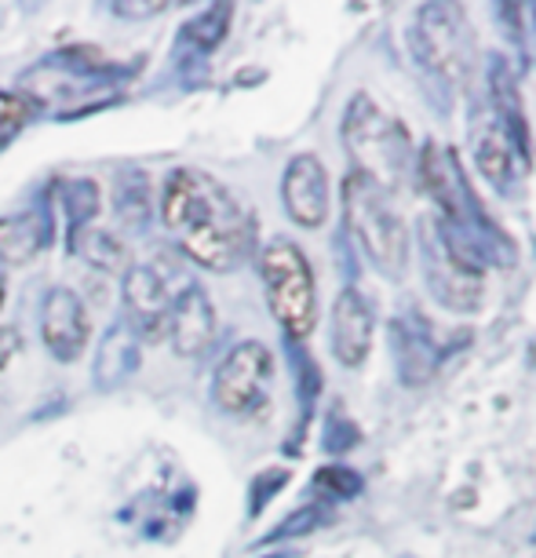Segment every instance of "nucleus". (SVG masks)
<instances>
[{
	"mask_svg": "<svg viewBox=\"0 0 536 558\" xmlns=\"http://www.w3.org/2000/svg\"><path fill=\"white\" fill-rule=\"evenodd\" d=\"M161 219L186 259L212 274H230L256 248V219L216 175L172 168L161 191Z\"/></svg>",
	"mask_w": 536,
	"mask_h": 558,
	"instance_id": "nucleus-1",
	"label": "nucleus"
},
{
	"mask_svg": "<svg viewBox=\"0 0 536 558\" xmlns=\"http://www.w3.org/2000/svg\"><path fill=\"white\" fill-rule=\"evenodd\" d=\"M343 146L354 161V172L373 179L376 186H383L394 197V191H402L405 179L416 168V150L409 140V129L394 113H387L369 92H354L351 102L343 110L340 124Z\"/></svg>",
	"mask_w": 536,
	"mask_h": 558,
	"instance_id": "nucleus-2",
	"label": "nucleus"
},
{
	"mask_svg": "<svg viewBox=\"0 0 536 558\" xmlns=\"http://www.w3.org/2000/svg\"><path fill=\"white\" fill-rule=\"evenodd\" d=\"M343 219L373 267L383 278L402 281L409 267V230L398 216L391 194L376 186L373 179L351 172L343 179Z\"/></svg>",
	"mask_w": 536,
	"mask_h": 558,
	"instance_id": "nucleus-3",
	"label": "nucleus"
},
{
	"mask_svg": "<svg viewBox=\"0 0 536 558\" xmlns=\"http://www.w3.org/2000/svg\"><path fill=\"white\" fill-rule=\"evenodd\" d=\"M419 267L424 286L449 314H475L486 303V267L449 234L438 216L419 219Z\"/></svg>",
	"mask_w": 536,
	"mask_h": 558,
	"instance_id": "nucleus-4",
	"label": "nucleus"
},
{
	"mask_svg": "<svg viewBox=\"0 0 536 558\" xmlns=\"http://www.w3.org/2000/svg\"><path fill=\"white\" fill-rule=\"evenodd\" d=\"M259 274L267 307L285 332V340L303 343L318 325V281H314L307 252L296 241L275 238L259 256Z\"/></svg>",
	"mask_w": 536,
	"mask_h": 558,
	"instance_id": "nucleus-5",
	"label": "nucleus"
},
{
	"mask_svg": "<svg viewBox=\"0 0 536 558\" xmlns=\"http://www.w3.org/2000/svg\"><path fill=\"white\" fill-rule=\"evenodd\" d=\"M413 48L419 66L446 84H467L475 62V37H471L467 12L456 4H419L413 26Z\"/></svg>",
	"mask_w": 536,
	"mask_h": 558,
	"instance_id": "nucleus-6",
	"label": "nucleus"
},
{
	"mask_svg": "<svg viewBox=\"0 0 536 558\" xmlns=\"http://www.w3.org/2000/svg\"><path fill=\"white\" fill-rule=\"evenodd\" d=\"M275 380V354L259 340H241L230 347L212 373V402L227 416H252L267 405Z\"/></svg>",
	"mask_w": 536,
	"mask_h": 558,
	"instance_id": "nucleus-7",
	"label": "nucleus"
},
{
	"mask_svg": "<svg viewBox=\"0 0 536 558\" xmlns=\"http://www.w3.org/2000/svg\"><path fill=\"white\" fill-rule=\"evenodd\" d=\"M121 303H124V325L135 340H165L168 332V311H172V289L165 274L150 263H132L121 281Z\"/></svg>",
	"mask_w": 536,
	"mask_h": 558,
	"instance_id": "nucleus-8",
	"label": "nucleus"
},
{
	"mask_svg": "<svg viewBox=\"0 0 536 558\" xmlns=\"http://www.w3.org/2000/svg\"><path fill=\"white\" fill-rule=\"evenodd\" d=\"M281 205L289 219L303 230H321L332 213L329 168L318 154H296L281 175Z\"/></svg>",
	"mask_w": 536,
	"mask_h": 558,
	"instance_id": "nucleus-9",
	"label": "nucleus"
},
{
	"mask_svg": "<svg viewBox=\"0 0 536 558\" xmlns=\"http://www.w3.org/2000/svg\"><path fill=\"white\" fill-rule=\"evenodd\" d=\"M391 343H394V362H398V380L405 387L427 384L438 373V365L446 362L456 347L464 343H438V329L430 325L419 311H405L391 322Z\"/></svg>",
	"mask_w": 536,
	"mask_h": 558,
	"instance_id": "nucleus-10",
	"label": "nucleus"
},
{
	"mask_svg": "<svg viewBox=\"0 0 536 558\" xmlns=\"http://www.w3.org/2000/svg\"><path fill=\"white\" fill-rule=\"evenodd\" d=\"M92 340V314L77 292L56 286L40 300V343L56 362H77Z\"/></svg>",
	"mask_w": 536,
	"mask_h": 558,
	"instance_id": "nucleus-11",
	"label": "nucleus"
},
{
	"mask_svg": "<svg viewBox=\"0 0 536 558\" xmlns=\"http://www.w3.org/2000/svg\"><path fill=\"white\" fill-rule=\"evenodd\" d=\"M168 340L179 357H202L216 340V307L212 296L197 286L186 281L183 289L172 296V311H168Z\"/></svg>",
	"mask_w": 536,
	"mask_h": 558,
	"instance_id": "nucleus-12",
	"label": "nucleus"
},
{
	"mask_svg": "<svg viewBox=\"0 0 536 558\" xmlns=\"http://www.w3.org/2000/svg\"><path fill=\"white\" fill-rule=\"evenodd\" d=\"M486 84H489V102H492V110H497V129L508 135L514 154H519L525 165H533V132H529V118H525L519 70H514L500 51L489 56Z\"/></svg>",
	"mask_w": 536,
	"mask_h": 558,
	"instance_id": "nucleus-13",
	"label": "nucleus"
},
{
	"mask_svg": "<svg viewBox=\"0 0 536 558\" xmlns=\"http://www.w3.org/2000/svg\"><path fill=\"white\" fill-rule=\"evenodd\" d=\"M373 307L354 286H346L332 303V318H329V343L332 357L346 368H357L373 351Z\"/></svg>",
	"mask_w": 536,
	"mask_h": 558,
	"instance_id": "nucleus-14",
	"label": "nucleus"
},
{
	"mask_svg": "<svg viewBox=\"0 0 536 558\" xmlns=\"http://www.w3.org/2000/svg\"><path fill=\"white\" fill-rule=\"evenodd\" d=\"M475 165L482 179L503 197H514L522 191V175L529 172V165L514 154V146L508 143V135L497 129V121L475 132Z\"/></svg>",
	"mask_w": 536,
	"mask_h": 558,
	"instance_id": "nucleus-15",
	"label": "nucleus"
},
{
	"mask_svg": "<svg viewBox=\"0 0 536 558\" xmlns=\"http://www.w3.org/2000/svg\"><path fill=\"white\" fill-rule=\"evenodd\" d=\"M132 373H139V340L132 336V329L124 322L110 325L107 336L96 347V357H92V384L96 391L110 395L118 391L121 384L132 380Z\"/></svg>",
	"mask_w": 536,
	"mask_h": 558,
	"instance_id": "nucleus-16",
	"label": "nucleus"
},
{
	"mask_svg": "<svg viewBox=\"0 0 536 558\" xmlns=\"http://www.w3.org/2000/svg\"><path fill=\"white\" fill-rule=\"evenodd\" d=\"M51 241V219L45 208H23V213L0 216V263L4 267H26Z\"/></svg>",
	"mask_w": 536,
	"mask_h": 558,
	"instance_id": "nucleus-17",
	"label": "nucleus"
},
{
	"mask_svg": "<svg viewBox=\"0 0 536 558\" xmlns=\"http://www.w3.org/2000/svg\"><path fill=\"white\" fill-rule=\"evenodd\" d=\"M66 248L73 252V256H81L88 267L107 270V274H121V270L132 267L124 241L113 234V230H102V227H84V230H77V234H70Z\"/></svg>",
	"mask_w": 536,
	"mask_h": 558,
	"instance_id": "nucleus-18",
	"label": "nucleus"
},
{
	"mask_svg": "<svg viewBox=\"0 0 536 558\" xmlns=\"http://www.w3.org/2000/svg\"><path fill=\"white\" fill-rule=\"evenodd\" d=\"M230 19H234V8L230 4L205 8L202 15H194L191 23H183V29H179V37H175V48L194 51V56H212L230 34Z\"/></svg>",
	"mask_w": 536,
	"mask_h": 558,
	"instance_id": "nucleus-19",
	"label": "nucleus"
},
{
	"mask_svg": "<svg viewBox=\"0 0 536 558\" xmlns=\"http://www.w3.org/2000/svg\"><path fill=\"white\" fill-rule=\"evenodd\" d=\"M113 208H118L121 223L129 230H146L150 223V179L139 168H124L118 175V194H113Z\"/></svg>",
	"mask_w": 536,
	"mask_h": 558,
	"instance_id": "nucleus-20",
	"label": "nucleus"
},
{
	"mask_svg": "<svg viewBox=\"0 0 536 558\" xmlns=\"http://www.w3.org/2000/svg\"><path fill=\"white\" fill-rule=\"evenodd\" d=\"M59 205H62V216H66V238L77 234L84 227H92V219L99 216V183L88 175L62 179Z\"/></svg>",
	"mask_w": 536,
	"mask_h": 558,
	"instance_id": "nucleus-21",
	"label": "nucleus"
},
{
	"mask_svg": "<svg viewBox=\"0 0 536 558\" xmlns=\"http://www.w3.org/2000/svg\"><path fill=\"white\" fill-rule=\"evenodd\" d=\"M332 522V508L329 504H303V508H296L292 514H285L275 530H270L256 547H270V544H285V541H300V536H310L318 533L321 525Z\"/></svg>",
	"mask_w": 536,
	"mask_h": 558,
	"instance_id": "nucleus-22",
	"label": "nucleus"
},
{
	"mask_svg": "<svg viewBox=\"0 0 536 558\" xmlns=\"http://www.w3.org/2000/svg\"><path fill=\"white\" fill-rule=\"evenodd\" d=\"M289 357H292V368H296V395H300V430L307 427V420L314 413V402L321 395V368L314 362V354L303 351V343H292L289 340Z\"/></svg>",
	"mask_w": 536,
	"mask_h": 558,
	"instance_id": "nucleus-23",
	"label": "nucleus"
},
{
	"mask_svg": "<svg viewBox=\"0 0 536 558\" xmlns=\"http://www.w3.org/2000/svg\"><path fill=\"white\" fill-rule=\"evenodd\" d=\"M314 489L329 500H357L365 493V478L362 471H354L351 463H325V468L314 471Z\"/></svg>",
	"mask_w": 536,
	"mask_h": 558,
	"instance_id": "nucleus-24",
	"label": "nucleus"
},
{
	"mask_svg": "<svg viewBox=\"0 0 536 558\" xmlns=\"http://www.w3.org/2000/svg\"><path fill=\"white\" fill-rule=\"evenodd\" d=\"M37 113V102L19 92H0V150L26 129L29 118Z\"/></svg>",
	"mask_w": 536,
	"mask_h": 558,
	"instance_id": "nucleus-25",
	"label": "nucleus"
},
{
	"mask_svg": "<svg viewBox=\"0 0 536 558\" xmlns=\"http://www.w3.org/2000/svg\"><path fill=\"white\" fill-rule=\"evenodd\" d=\"M357 441H362V430L351 416L343 413V409H332L329 420H325V435H321V446L329 457H346Z\"/></svg>",
	"mask_w": 536,
	"mask_h": 558,
	"instance_id": "nucleus-26",
	"label": "nucleus"
},
{
	"mask_svg": "<svg viewBox=\"0 0 536 558\" xmlns=\"http://www.w3.org/2000/svg\"><path fill=\"white\" fill-rule=\"evenodd\" d=\"M289 478H292L289 468H267L252 478V486H248V514L252 519H259V514L267 511V504L289 486Z\"/></svg>",
	"mask_w": 536,
	"mask_h": 558,
	"instance_id": "nucleus-27",
	"label": "nucleus"
},
{
	"mask_svg": "<svg viewBox=\"0 0 536 558\" xmlns=\"http://www.w3.org/2000/svg\"><path fill=\"white\" fill-rule=\"evenodd\" d=\"M497 15L503 19V34H508V40L514 45V51H519V59H522V66H525V26H522V15H525V8L519 4H497Z\"/></svg>",
	"mask_w": 536,
	"mask_h": 558,
	"instance_id": "nucleus-28",
	"label": "nucleus"
},
{
	"mask_svg": "<svg viewBox=\"0 0 536 558\" xmlns=\"http://www.w3.org/2000/svg\"><path fill=\"white\" fill-rule=\"evenodd\" d=\"M110 12L118 15V19H154V15H161L168 12V4H146V0H121V4H110Z\"/></svg>",
	"mask_w": 536,
	"mask_h": 558,
	"instance_id": "nucleus-29",
	"label": "nucleus"
},
{
	"mask_svg": "<svg viewBox=\"0 0 536 558\" xmlns=\"http://www.w3.org/2000/svg\"><path fill=\"white\" fill-rule=\"evenodd\" d=\"M23 351V336H19L15 325H0V373L12 365V357Z\"/></svg>",
	"mask_w": 536,
	"mask_h": 558,
	"instance_id": "nucleus-30",
	"label": "nucleus"
},
{
	"mask_svg": "<svg viewBox=\"0 0 536 558\" xmlns=\"http://www.w3.org/2000/svg\"><path fill=\"white\" fill-rule=\"evenodd\" d=\"M4 300H8V281H4V274H0V307H4Z\"/></svg>",
	"mask_w": 536,
	"mask_h": 558,
	"instance_id": "nucleus-31",
	"label": "nucleus"
},
{
	"mask_svg": "<svg viewBox=\"0 0 536 558\" xmlns=\"http://www.w3.org/2000/svg\"><path fill=\"white\" fill-rule=\"evenodd\" d=\"M533 15H536V8H533Z\"/></svg>",
	"mask_w": 536,
	"mask_h": 558,
	"instance_id": "nucleus-32",
	"label": "nucleus"
}]
</instances>
